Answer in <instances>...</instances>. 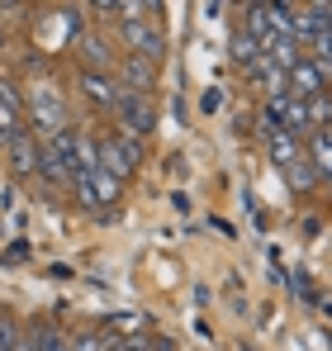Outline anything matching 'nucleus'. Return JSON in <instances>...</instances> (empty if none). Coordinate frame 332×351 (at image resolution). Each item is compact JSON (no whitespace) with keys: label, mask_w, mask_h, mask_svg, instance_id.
Listing matches in <instances>:
<instances>
[{"label":"nucleus","mask_w":332,"mask_h":351,"mask_svg":"<svg viewBox=\"0 0 332 351\" xmlns=\"http://www.w3.org/2000/svg\"><path fill=\"white\" fill-rule=\"evenodd\" d=\"M95 152H100V167L110 176H119V180H128V176L143 167V143L128 138V133H105L95 143Z\"/></svg>","instance_id":"nucleus-1"},{"label":"nucleus","mask_w":332,"mask_h":351,"mask_svg":"<svg viewBox=\"0 0 332 351\" xmlns=\"http://www.w3.org/2000/svg\"><path fill=\"white\" fill-rule=\"evenodd\" d=\"M29 119L38 123V138H57L62 128H71V123H67V110H62V95H57L48 81L34 86V95H29Z\"/></svg>","instance_id":"nucleus-2"},{"label":"nucleus","mask_w":332,"mask_h":351,"mask_svg":"<svg viewBox=\"0 0 332 351\" xmlns=\"http://www.w3.org/2000/svg\"><path fill=\"white\" fill-rule=\"evenodd\" d=\"M114 119H119V133H128V138H143V133H152V123H157V110H152V100H147V95L119 90V100H114Z\"/></svg>","instance_id":"nucleus-3"},{"label":"nucleus","mask_w":332,"mask_h":351,"mask_svg":"<svg viewBox=\"0 0 332 351\" xmlns=\"http://www.w3.org/2000/svg\"><path fill=\"white\" fill-rule=\"evenodd\" d=\"M123 43H128L133 58H147V62L166 58V34L147 19H123Z\"/></svg>","instance_id":"nucleus-4"},{"label":"nucleus","mask_w":332,"mask_h":351,"mask_svg":"<svg viewBox=\"0 0 332 351\" xmlns=\"http://www.w3.org/2000/svg\"><path fill=\"white\" fill-rule=\"evenodd\" d=\"M285 90H289V95H299V100H309V95H323V90H328V76H323L318 58L294 62V66L285 71Z\"/></svg>","instance_id":"nucleus-5"},{"label":"nucleus","mask_w":332,"mask_h":351,"mask_svg":"<svg viewBox=\"0 0 332 351\" xmlns=\"http://www.w3.org/2000/svg\"><path fill=\"white\" fill-rule=\"evenodd\" d=\"M81 95L91 100V105H100V110H114V100H119V81H114L110 71H91V66H81Z\"/></svg>","instance_id":"nucleus-6"},{"label":"nucleus","mask_w":332,"mask_h":351,"mask_svg":"<svg viewBox=\"0 0 332 351\" xmlns=\"http://www.w3.org/2000/svg\"><path fill=\"white\" fill-rule=\"evenodd\" d=\"M5 147H10V167H14V176H34L38 171V157H43V152H38V138H34V133L19 128V133H10Z\"/></svg>","instance_id":"nucleus-7"},{"label":"nucleus","mask_w":332,"mask_h":351,"mask_svg":"<svg viewBox=\"0 0 332 351\" xmlns=\"http://www.w3.org/2000/svg\"><path fill=\"white\" fill-rule=\"evenodd\" d=\"M157 86V62H147V58H123V86L119 90H133V95H147Z\"/></svg>","instance_id":"nucleus-8"},{"label":"nucleus","mask_w":332,"mask_h":351,"mask_svg":"<svg viewBox=\"0 0 332 351\" xmlns=\"http://www.w3.org/2000/svg\"><path fill=\"white\" fill-rule=\"evenodd\" d=\"M304 157L313 162L318 180H328V176H332V133H328V128H318V133L304 138Z\"/></svg>","instance_id":"nucleus-9"},{"label":"nucleus","mask_w":332,"mask_h":351,"mask_svg":"<svg viewBox=\"0 0 332 351\" xmlns=\"http://www.w3.org/2000/svg\"><path fill=\"white\" fill-rule=\"evenodd\" d=\"M19 123H24V105H19L14 86L0 81V143H10V133H19Z\"/></svg>","instance_id":"nucleus-10"},{"label":"nucleus","mask_w":332,"mask_h":351,"mask_svg":"<svg viewBox=\"0 0 332 351\" xmlns=\"http://www.w3.org/2000/svg\"><path fill=\"white\" fill-rule=\"evenodd\" d=\"M280 176H285V180H289V190H299V195H309L313 185H323V180H318V171H313V162H309L304 152H299L294 162H285V167H280Z\"/></svg>","instance_id":"nucleus-11"},{"label":"nucleus","mask_w":332,"mask_h":351,"mask_svg":"<svg viewBox=\"0 0 332 351\" xmlns=\"http://www.w3.org/2000/svg\"><path fill=\"white\" fill-rule=\"evenodd\" d=\"M247 76H252V81H261V86H266L271 95H289V90H285V71H280V66L266 58V53H261V58L247 66Z\"/></svg>","instance_id":"nucleus-12"},{"label":"nucleus","mask_w":332,"mask_h":351,"mask_svg":"<svg viewBox=\"0 0 332 351\" xmlns=\"http://www.w3.org/2000/svg\"><path fill=\"white\" fill-rule=\"evenodd\" d=\"M266 58L276 62L280 71H289V66H294V62H304V43H299V38H294V34H285V38H276V43H271V48H266Z\"/></svg>","instance_id":"nucleus-13"},{"label":"nucleus","mask_w":332,"mask_h":351,"mask_svg":"<svg viewBox=\"0 0 332 351\" xmlns=\"http://www.w3.org/2000/svg\"><path fill=\"white\" fill-rule=\"evenodd\" d=\"M76 43H81V58H86V66H91V71H110V48H105V38L81 34Z\"/></svg>","instance_id":"nucleus-14"},{"label":"nucleus","mask_w":332,"mask_h":351,"mask_svg":"<svg viewBox=\"0 0 332 351\" xmlns=\"http://www.w3.org/2000/svg\"><path fill=\"white\" fill-rule=\"evenodd\" d=\"M304 114H309V128L318 133V128H328L332 123V95L323 90V95H309L304 100Z\"/></svg>","instance_id":"nucleus-15"},{"label":"nucleus","mask_w":332,"mask_h":351,"mask_svg":"<svg viewBox=\"0 0 332 351\" xmlns=\"http://www.w3.org/2000/svg\"><path fill=\"white\" fill-rule=\"evenodd\" d=\"M86 176H91V185H95V195H100V204H114V199H119V185H123L119 176H110L105 167H91Z\"/></svg>","instance_id":"nucleus-16"},{"label":"nucleus","mask_w":332,"mask_h":351,"mask_svg":"<svg viewBox=\"0 0 332 351\" xmlns=\"http://www.w3.org/2000/svg\"><path fill=\"white\" fill-rule=\"evenodd\" d=\"M29 342H34V351H71V342H67V337H62V332H57L53 323H38V328H34V337H29Z\"/></svg>","instance_id":"nucleus-17"},{"label":"nucleus","mask_w":332,"mask_h":351,"mask_svg":"<svg viewBox=\"0 0 332 351\" xmlns=\"http://www.w3.org/2000/svg\"><path fill=\"white\" fill-rule=\"evenodd\" d=\"M233 58H237V66H252V62L261 58V48H257V38H252L247 29L233 34Z\"/></svg>","instance_id":"nucleus-18"},{"label":"nucleus","mask_w":332,"mask_h":351,"mask_svg":"<svg viewBox=\"0 0 332 351\" xmlns=\"http://www.w3.org/2000/svg\"><path fill=\"white\" fill-rule=\"evenodd\" d=\"M110 328H114V332H143V328H147V318H143V313H114Z\"/></svg>","instance_id":"nucleus-19"},{"label":"nucleus","mask_w":332,"mask_h":351,"mask_svg":"<svg viewBox=\"0 0 332 351\" xmlns=\"http://www.w3.org/2000/svg\"><path fill=\"white\" fill-rule=\"evenodd\" d=\"M71 351H110V347H105V337H100V332H81V337L71 342Z\"/></svg>","instance_id":"nucleus-20"},{"label":"nucleus","mask_w":332,"mask_h":351,"mask_svg":"<svg viewBox=\"0 0 332 351\" xmlns=\"http://www.w3.org/2000/svg\"><path fill=\"white\" fill-rule=\"evenodd\" d=\"M14 347H19V328L10 318H0V351H14Z\"/></svg>","instance_id":"nucleus-21"},{"label":"nucleus","mask_w":332,"mask_h":351,"mask_svg":"<svg viewBox=\"0 0 332 351\" xmlns=\"http://www.w3.org/2000/svg\"><path fill=\"white\" fill-rule=\"evenodd\" d=\"M200 105H204V110L214 114V110H219V105H223V90H219V86H214V90H204V100H200Z\"/></svg>","instance_id":"nucleus-22"},{"label":"nucleus","mask_w":332,"mask_h":351,"mask_svg":"<svg viewBox=\"0 0 332 351\" xmlns=\"http://www.w3.org/2000/svg\"><path fill=\"white\" fill-rule=\"evenodd\" d=\"M91 5H95V10H110V14L119 10V0H91Z\"/></svg>","instance_id":"nucleus-23"},{"label":"nucleus","mask_w":332,"mask_h":351,"mask_svg":"<svg viewBox=\"0 0 332 351\" xmlns=\"http://www.w3.org/2000/svg\"><path fill=\"white\" fill-rule=\"evenodd\" d=\"M204 5H209V14H219V10H223V0H204Z\"/></svg>","instance_id":"nucleus-24"},{"label":"nucleus","mask_w":332,"mask_h":351,"mask_svg":"<svg viewBox=\"0 0 332 351\" xmlns=\"http://www.w3.org/2000/svg\"><path fill=\"white\" fill-rule=\"evenodd\" d=\"M14 351H34V342H29V337H19V347H14Z\"/></svg>","instance_id":"nucleus-25"},{"label":"nucleus","mask_w":332,"mask_h":351,"mask_svg":"<svg viewBox=\"0 0 332 351\" xmlns=\"http://www.w3.org/2000/svg\"><path fill=\"white\" fill-rule=\"evenodd\" d=\"M157 5H162V0H143V10H157Z\"/></svg>","instance_id":"nucleus-26"},{"label":"nucleus","mask_w":332,"mask_h":351,"mask_svg":"<svg viewBox=\"0 0 332 351\" xmlns=\"http://www.w3.org/2000/svg\"><path fill=\"white\" fill-rule=\"evenodd\" d=\"M323 185H328V195H332V176H328V180H323Z\"/></svg>","instance_id":"nucleus-27"}]
</instances>
